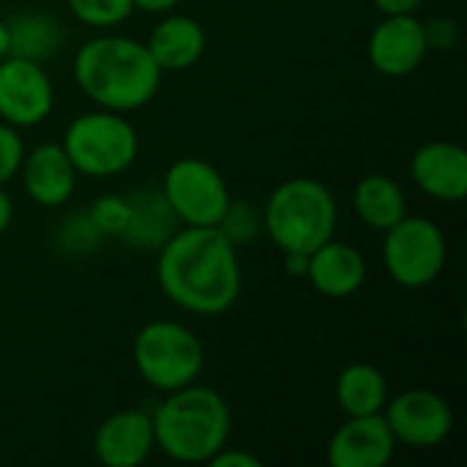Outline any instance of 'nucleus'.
<instances>
[{
  "instance_id": "obj_19",
  "label": "nucleus",
  "mask_w": 467,
  "mask_h": 467,
  "mask_svg": "<svg viewBox=\"0 0 467 467\" xmlns=\"http://www.w3.org/2000/svg\"><path fill=\"white\" fill-rule=\"evenodd\" d=\"M353 208H356V216L372 233H386L402 216H408V197L394 178L375 172L356 183Z\"/></svg>"
},
{
  "instance_id": "obj_25",
  "label": "nucleus",
  "mask_w": 467,
  "mask_h": 467,
  "mask_svg": "<svg viewBox=\"0 0 467 467\" xmlns=\"http://www.w3.org/2000/svg\"><path fill=\"white\" fill-rule=\"evenodd\" d=\"M93 224L104 238H120L129 224V197L123 194H101L88 208Z\"/></svg>"
},
{
  "instance_id": "obj_26",
  "label": "nucleus",
  "mask_w": 467,
  "mask_h": 467,
  "mask_svg": "<svg viewBox=\"0 0 467 467\" xmlns=\"http://www.w3.org/2000/svg\"><path fill=\"white\" fill-rule=\"evenodd\" d=\"M22 159H25V145L19 131L8 123H0V186H5L19 172Z\"/></svg>"
},
{
  "instance_id": "obj_31",
  "label": "nucleus",
  "mask_w": 467,
  "mask_h": 467,
  "mask_svg": "<svg viewBox=\"0 0 467 467\" xmlns=\"http://www.w3.org/2000/svg\"><path fill=\"white\" fill-rule=\"evenodd\" d=\"M178 3L181 0H131V5L145 14H170L172 8H178Z\"/></svg>"
},
{
  "instance_id": "obj_1",
  "label": "nucleus",
  "mask_w": 467,
  "mask_h": 467,
  "mask_svg": "<svg viewBox=\"0 0 467 467\" xmlns=\"http://www.w3.org/2000/svg\"><path fill=\"white\" fill-rule=\"evenodd\" d=\"M156 279L161 293L183 312L216 317L241 296V260L219 227H178L159 249Z\"/></svg>"
},
{
  "instance_id": "obj_13",
  "label": "nucleus",
  "mask_w": 467,
  "mask_h": 467,
  "mask_svg": "<svg viewBox=\"0 0 467 467\" xmlns=\"http://www.w3.org/2000/svg\"><path fill=\"white\" fill-rule=\"evenodd\" d=\"M156 449L153 421L148 410H118L107 416L93 435V454L107 467L142 465Z\"/></svg>"
},
{
  "instance_id": "obj_12",
  "label": "nucleus",
  "mask_w": 467,
  "mask_h": 467,
  "mask_svg": "<svg viewBox=\"0 0 467 467\" xmlns=\"http://www.w3.org/2000/svg\"><path fill=\"white\" fill-rule=\"evenodd\" d=\"M397 451V438L389 430L383 413L348 416L326 446V462L331 467H386Z\"/></svg>"
},
{
  "instance_id": "obj_29",
  "label": "nucleus",
  "mask_w": 467,
  "mask_h": 467,
  "mask_svg": "<svg viewBox=\"0 0 467 467\" xmlns=\"http://www.w3.org/2000/svg\"><path fill=\"white\" fill-rule=\"evenodd\" d=\"M380 14H416L424 0H372Z\"/></svg>"
},
{
  "instance_id": "obj_32",
  "label": "nucleus",
  "mask_w": 467,
  "mask_h": 467,
  "mask_svg": "<svg viewBox=\"0 0 467 467\" xmlns=\"http://www.w3.org/2000/svg\"><path fill=\"white\" fill-rule=\"evenodd\" d=\"M11 219H14V202H11L8 192L0 186V235L11 227Z\"/></svg>"
},
{
  "instance_id": "obj_23",
  "label": "nucleus",
  "mask_w": 467,
  "mask_h": 467,
  "mask_svg": "<svg viewBox=\"0 0 467 467\" xmlns=\"http://www.w3.org/2000/svg\"><path fill=\"white\" fill-rule=\"evenodd\" d=\"M57 249L68 257H85L90 252H96L104 241V235L99 233V227L93 224L90 213H71L60 222V230L55 235Z\"/></svg>"
},
{
  "instance_id": "obj_10",
  "label": "nucleus",
  "mask_w": 467,
  "mask_h": 467,
  "mask_svg": "<svg viewBox=\"0 0 467 467\" xmlns=\"http://www.w3.org/2000/svg\"><path fill=\"white\" fill-rule=\"evenodd\" d=\"M55 107L52 79L41 63L5 55L0 60V118L14 129L38 126Z\"/></svg>"
},
{
  "instance_id": "obj_6",
  "label": "nucleus",
  "mask_w": 467,
  "mask_h": 467,
  "mask_svg": "<svg viewBox=\"0 0 467 467\" xmlns=\"http://www.w3.org/2000/svg\"><path fill=\"white\" fill-rule=\"evenodd\" d=\"M60 145L77 175L88 178L120 175L137 161L140 153L137 129L123 118V112L112 109H96L74 118Z\"/></svg>"
},
{
  "instance_id": "obj_17",
  "label": "nucleus",
  "mask_w": 467,
  "mask_h": 467,
  "mask_svg": "<svg viewBox=\"0 0 467 467\" xmlns=\"http://www.w3.org/2000/svg\"><path fill=\"white\" fill-rule=\"evenodd\" d=\"M126 197H129V224L120 241L131 249L159 252L178 233L181 224L167 197L161 194L159 186H142Z\"/></svg>"
},
{
  "instance_id": "obj_8",
  "label": "nucleus",
  "mask_w": 467,
  "mask_h": 467,
  "mask_svg": "<svg viewBox=\"0 0 467 467\" xmlns=\"http://www.w3.org/2000/svg\"><path fill=\"white\" fill-rule=\"evenodd\" d=\"M159 189L183 227H216L230 202L224 175L197 156L172 161Z\"/></svg>"
},
{
  "instance_id": "obj_27",
  "label": "nucleus",
  "mask_w": 467,
  "mask_h": 467,
  "mask_svg": "<svg viewBox=\"0 0 467 467\" xmlns=\"http://www.w3.org/2000/svg\"><path fill=\"white\" fill-rule=\"evenodd\" d=\"M457 36H460V27L451 16H432L424 22V38L430 49L449 52L457 44Z\"/></svg>"
},
{
  "instance_id": "obj_9",
  "label": "nucleus",
  "mask_w": 467,
  "mask_h": 467,
  "mask_svg": "<svg viewBox=\"0 0 467 467\" xmlns=\"http://www.w3.org/2000/svg\"><path fill=\"white\" fill-rule=\"evenodd\" d=\"M383 419L397 443L410 449H435L451 435L454 427L451 405L446 397L430 389H408L397 397H389Z\"/></svg>"
},
{
  "instance_id": "obj_7",
  "label": "nucleus",
  "mask_w": 467,
  "mask_h": 467,
  "mask_svg": "<svg viewBox=\"0 0 467 467\" xmlns=\"http://www.w3.org/2000/svg\"><path fill=\"white\" fill-rule=\"evenodd\" d=\"M449 246L443 230L427 216H402L383 233V265L408 290L432 285L446 268Z\"/></svg>"
},
{
  "instance_id": "obj_15",
  "label": "nucleus",
  "mask_w": 467,
  "mask_h": 467,
  "mask_svg": "<svg viewBox=\"0 0 467 467\" xmlns=\"http://www.w3.org/2000/svg\"><path fill=\"white\" fill-rule=\"evenodd\" d=\"M19 172L25 194L41 208L66 205L77 189V170L68 161L63 145H36L30 153H25Z\"/></svg>"
},
{
  "instance_id": "obj_30",
  "label": "nucleus",
  "mask_w": 467,
  "mask_h": 467,
  "mask_svg": "<svg viewBox=\"0 0 467 467\" xmlns=\"http://www.w3.org/2000/svg\"><path fill=\"white\" fill-rule=\"evenodd\" d=\"M306 268H309V254L304 252H287L285 254V271L296 279H304L306 276Z\"/></svg>"
},
{
  "instance_id": "obj_20",
  "label": "nucleus",
  "mask_w": 467,
  "mask_h": 467,
  "mask_svg": "<svg viewBox=\"0 0 467 467\" xmlns=\"http://www.w3.org/2000/svg\"><path fill=\"white\" fill-rule=\"evenodd\" d=\"M337 405L345 416H375L389 402L386 375L367 361L348 364L337 378Z\"/></svg>"
},
{
  "instance_id": "obj_21",
  "label": "nucleus",
  "mask_w": 467,
  "mask_h": 467,
  "mask_svg": "<svg viewBox=\"0 0 467 467\" xmlns=\"http://www.w3.org/2000/svg\"><path fill=\"white\" fill-rule=\"evenodd\" d=\"M8 27V55L44 63L60 52L63 30L60 22L41 11H25L5 22Z\"/></svg>"
},
{
  "instance_id": "obj_33",
  "label": "nucleus",
  "mask_w": 467,
  "mask_h": 467,
  "mask_svg": "<svg viewBox=\"0 0 467 467\" xmlns=\"http://www.w3.org/2000/svg\"><path fill=\"white\" fill-rule=\"evenodd\" d=\"M8 55V27H5V22L0 19V60Z\"/></svg>"
},
{
  "instance_id": "obj_5",
  "label": "nucleus",
  "mask_w": 467,
  "mask_h": 467,
  "mask_svg": "<svg viewBox=\"0 0 467 467\" xmlns=\"http://www.w3.org/2000/svg\"><path fill=\"white\" fill-rule=\"evenodd\" d=\"M131 358L140 378L161 394L197 383L205 369L202 342L175 320L145 323L131 342Z\"/></svg>"
},
{
  "instance_id": "obj_24",
  "label": "nucleus",
  "mask_w": 467,
  "mask_h": 467,
  "mask_svg": "<svg viewBox=\"0 0 467 467\" xmlns=\"http://www.w3.org/2000/svg\"><path fill=\"white\" fill-rule=\"evenodd\" d=\"M68 11L88 27L107 30L120 25L131 11V0H66Z\"/></svg>"
},
{
  "instance_id": "obj_16",
  "label": "nucleus",
  "mask_w": 467,
  "mask_h": 467,
  "mask_svg": "<svg viewBox=\"0 0 467 467\" xmlns=\"http://www.w3.org/2000/svg\"><path fill=\"white\" fill-rule=\"evenodd\" d=\"M367 274L369 268L364 254L356 246L331 238L309 254V268L304 279H309V285L320 296L342 301L364 287Z\"/></svg>"
},
{
  "instance_id": "obj_4",
  "label": "nucleus",
  "mask_w": 467,
  "mask_h": 467,
  "mask_svg": "<svg viewBox=\"0 0 467 467\" xmlns=\"http://www.w3.org/2000/svg\"><path fill=\"white\" fill-rule=\"evenodd\" d=\"M337 219L339 211L334 194L315 178L282 181L263 205V230L282 249V254H312L334 238Z\"/></svg>"
},
{
  "instance_id": "obj_2",
  "label": "nucleus",
  "mask_w": 467,
  "mask_h": 467,
  "mask_svg": "<svg viewBox=\"0 0 467 467\" xmlns=\"http://www.w3.org/2000/svg\"><path fill=\"white\" fill-rule=\"evenodd\" d=\"M161 77L148 47L129 36H93L74 55V79L99 109L126 115L150 104Z\"/></svg>"
},
{
  "instance_id": "obj_22",
  "label": "nucleus",
  "mask_w": 467,
  "mask_h": 467,
  "mask_svg": "<svg viewBox=\"0 0 467 467\" xmlns=\"http://www.w3.org/2000/svg\"><path fill=\"white\" fill-rule=\"evenodd\" d=\"M216 227L233 246H244L263 233V208H257L254 202L230 197Z\"/></svg>"
},
{
  "instance_id": "obj_18",
  "label": "nucleus",
  "mask_w": 467,
  "mask_h": 467,
  "mask_svg": "<svg viewBox=\"0 0 467 467\" xmlns=\"http://www.w3.org/2000/svg\"><path fill=\"white\" fill-rule=\"evenodd\" d=\"M205 27L186 14H161V22L150 30L145 41L148 52L159 63L161 71H183L192 68L205 52Z\"/></svg>"
},
{
  "instance_id": "obj_28",
  "label": "nucleus",
  "mask_w": 467,
  "mask_h": 467,
  "mask_svg": "<svg viewBox=\"0 0 467 467\" xmlns=\"http://www.w3.org/2000/svg\"><path fill=\"white\" fill-rule=\"evenodd\" d=\"M211 467H260V457L249 454V451H241V449H227L222 446L211 460H208Z\"/></svg>"
},
{
  "instance_id": "obj_3",
  "label": "nucleus",
  "mask_w": 467,
  "mask_h": 467,
  "mask_svg": "<svg viewBox=\"0 0 467 467\" xmlns=\"http://www.w3.org/2000/svg\"><path fill=\"white\" fill-rule=\"evenodd\" d=\"M156 446L175 462H208L230 441L233 416L227 400L208 386L170 391L150 413Z\"/></svg>"
},
{
  "instance_id": "obj_14",
  "label": "nucleus",
  "mask_w": 467,
  "mask_h": 467,
  "mask_svg": "<svg viewBox=\"0 0 467 467\" xmlns=\"http://www.w3.org/2000/svg\"><path fill=\"white\" fill-rule=\"evenodd\" d=\"M413 183L441 202H462L467 197V153L446 140L424 142L410 159Z\"/></svg>"
},
{
  "instance_id": "obj_11",
  "label": "nucleus",
  "mask_w": 467,
  "mask_h": 467,
  "mask_svg": "<svg viewBox=\"0 0 467 467\" xmlns=\"http://www.w3.org/2000/svg\"><path fill=\"white\" fill-rule=\"evenodd\" d=\"M427 52L424 22L416 14H383L367 41L372 68L391 79L413 74L424 63Z\"/></svg>"
}]
</instances>
